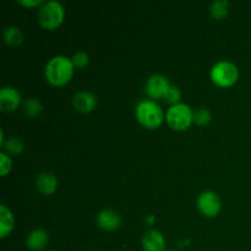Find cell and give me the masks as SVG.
Instances as JSON below:
<instances>
[{
	"label": "cell",
	"instance_id": "17",
	"mask_svg": "<svg viewBox=\"0 0 251 251\" xmlns=\"http://www.w3.org/2000/svg\"><path fill=\"white\" fill-rule=\"evenodd\" d=\"M42 103L37 98H27L24 102V112L28 117L33 118L41 113Z\"/></svg>",
	"mask_w": 251,
	"mask_h": 251
},
{
	"label": "cell",
	"instance_id": "10",
	"mask_svg": "<svg viewBox=\"0 0 251 251\" xmlns=\"http://www.w3.org/2000/svg\"><path fill=\"white\" fill-rule=\"evenodd\" d=\"M73 105L76 110L82 113H90L97 105V98L92 92L82 91V92L76 93L73 97Z\"/></svg>",
	"mask_w": 251,
	"mask_h": 251
},
{
	"label": "cell",
	"instance_id": "1",
	"mask_svg": "<svg viewBox=\"0 0 251 251\" xmlns=\"http://www.w3.org/2000/svg\"><path fill=\"white\" fill-rule=\"evenodd\" d=\"M74 64L65 55L51 58L46 65V77L54 86H63L71 80L74 74Z\"/></svg>",
	"mask_w": 251,
	"mask_h": 251
},
{
	"label": "cell",
	"instance_id": "18",
	"mask_svg": "<svg viewBox=\"0 0 251 251\" xmlns=\"http://www.w3.org/2000/svg\"><path fill=\"white\" fill-rule=\"evenodd\" d=\"M2 146H4V149L7 152H10L12 154H20L24 151V144L17 137H9L6 141H4Z\"/></svg>",
	"mask_w": 251,
	"mask_h": 251
},
{
	"label": "cell",
	"instance_id": "23",
	"mask_svg": "<svg viewBox=\"0 0 251 251\" xmlns=\"http://www.w3.org/2000/svg\"><path fill=\"white\" fill-rule=\"evenodd\" d=\"M20 4L25 5V6H29V7H34L37 5L42 4V0H19Z\"/></svg>",
	"mask_w": 251,
	"mask_h": 251
},
{
	"label": "cell",
	"instance_id": "8",
	"mask_svg": "<svg viewBox=\"0 0 251 251\" xmlns=\"http://www.w3.org/2000/svg\"><path fill=\"white\" fill-rule=\"evenodd\" d=\"M21 102V95L14 87L5 86L0 90V109L2 112H12L19 107Z\"/></svg>",
	"mask_w": 251,
	"mask_h": 251
},
{
	"label": "cell",
	"instance_id": "16",
	"mask_svg": "<svg viewBox=\"0 0 251 251\" xmlns=\"http://www.w3.org/2000/svg\"><path fill=\"white\" fill-rule=\"evenodd\" d=\"M228 6H229L228 0H216L211 5V14L215 19H223L228 14Z\"/></svg>",
	"mask_w": 251,
	"mask_h": 251
},
{
	"label": "cell",
	"instance_id": "21",
	"mask_svg": "<svg viewBox=\"0 0 251 251\" xmlns=\"http://www.w3.org/2000/svg\"><path fill=\"white\" fill-rule=\"evenodd\" d=\"M181 98V92L178 87L176 86H171V88L168 90V92L166 93L163 100H166L167 103H172V105L176 104L179 102V100Z\"/></svg>",
	"mask_w": 251,
	"mask_h": 251
},
{
	"label": "cell",
	"instance_id": "14",
	"mask_svg": "<svg viewBox=\"0 0 251 251\" xmlns=\"http://www.w3.org/2000/svg\"><path fill=\"white\" fill-rule=\"evenodd\" d=\"M14 228V216L6 206H0V237L4 239Z\"/></svg>",
	"mask_w": 251,
	"mask_h": 251
},
{
	"label": "cell",
	"instance_id": "20",
	"mask_svg": "<svg viewBox=\"0 0 251 251\" xmlns=\"http://www.w3.org/2000/svg\"><path fill=\"white\" fill-rule=\"evenodd\" d=\"M71 61H73L74 66L78 69H83L90 61V56L86 51H77V53L74 54V56L71 58Z\"/></svg>",
	"mask_w": 251,
	"mask_h": 251
},
{
	"label": "cell",
	"instance_id": "12",
	"mask_svg": "<svg viewBox=\"0 0 251 251\" xmlns=\"http://www.w3.org/2000/svg\"><path fill=\"white\" fill-rule=\"evenodd\" d=\"M37 189L44 195H51L56 190L58 186V179L51 172H43L38 174L36 179Z\"/></svg>",
	"mask_w": 251,
	"mask_h": 251
},
{
	"label": "cell",
	"instance_id": "3",
	"mask_svg": "<svg viewBox=\"0 0 251 251\" xmlns=\"http://www.w3.org/2000/svg\"><path fill=\"white\" fill-rule=\"evenodd\" d=\"M65 16L64 6L56 0L44 2L38 11V21L44 28L54 29L61 25Z\"/></svg>",
	"mask_w": 251,
	"mask_h": 251
},
{
	"label": "cell",
	"instance_id": "19",
	"mask_svg": "<svg viewBox=\"0 0 251 251\" xmlns=\"http://www.w3.org/2000/svg\"><path fill=\"white\" fill-rule=\"evenodd\" d=\"M194 122L200 126L208 124L211 122L210 110L206 109V108H200L196 112H194Z\"/></svg>",
	"mask_w": 251,
	"mask_h": 251
},
{
	"label": "cell",
	"instance_id": "22",
	"mask_svg": "<svg viewBox=\"0 0 251 251\" xmlns=\"http://www.w3.org/2000/svg\"><path fill=\"white\" fill-rule=\"evenodd\" d=\"M11 166L12 162L10 159V157L5 152H0V174L2 176H6L11 171Z\"/></svg>",
	"mask_w": 251,
	"mask_h": 251
},
{
	"label": "cell",
	"instance_id": "24",
	"mask_svg": "<svg viewBox=\"0 0 251 251\" xmlns=\"http://www.w3.org/2000/svg\"><path fill=\"white\" fill-rule=\"evenodd\" d=\"M146 223L147 225H153V222H154V216L153 215H150V216H147L146 217Z\"/></svg>",
	"mask_w": 251,
	"mask_h": 251
},
{
	"label": "cell",
	"instance_id": "11",
	"mask_svg": "<svg viewBox=\"0 0 251 251\" xmlns=\"http://www.w3.org/2000/svg\"><path fill=\"white\" fill-rule=\"evenodd\" d=\"M97 225L104 230H114L122 226V217L112 210H103L97 217Z\"/></svg>",
	"mask_w": 251,
	"mask_h": 251
},
{
	"label": "cell",
	"instance_id": "15",
	"mask_svg": "<svg viewBox=\"0 0 251 251\" xmlns=\"http://www.w3.org/2000/svg\"><path fill=\"white\" fill-rule=\"evenodd\" d=\"M22 39H24V37H22L21 31L17 27L10 26L4 31V41L9 46H19L22 43Z\"/></svg>",
	"mask_w": 251,
	"mask_h": 251
},
{
	"label": "cell",
	"instance_id": "25",
	"mask_svg": "<svg viewBox=\"0 0 251 251\" xmlns=\"http://www.w3.org/2000/svg\"><path fill=\"white\" fill-rule=\"evenodd\" d=\"M171 251H176V250H171Z\"/></svg>",
	"mask_w": 251,
	"mask_h": 251
},
{
	"label": "cell",
	"instance_id": "2",
	"mask_svg": "<svg viewBox=\"0 0 251 251\" xmlns=\"http://www.w3.org/2000/svg\"><path fill=\"white\" fill-rule=\"evenodd\" d=\"M137 120L147 129H156L164 119L161 105L152 100H142L136 107Z\"/></svg>",
	"mask_w": 251,
	"mask_h": 251
},
{
	"label": "cell",
	"instance_id": "5",
	"mask_svg": "<svg viewBox=\"0 0 251 251\" xmlns=\"http://www.w3.org/2000/svg\"><path fill=\"white\" fill-rule=\"evenodd\" d=\"M239 77V70L237 65L230 61H218L211 70V78L220 87H230Z\"/></svg>",
	"mask_w": 251,
	"mask_h": 251
},
{
	"label": "cell",
	"instance_id": "7",
	"mask_svg": "<svg viewBox=\"0 0 251 251\" xmlns=\"http://www.w3.org/2000/svg\"><path fill=\"white\" fill-rule=\"evenodd\" d=\"M171 83L169 80L163 75H159V74H154L151 77L147 80L146 83V92L147 95L151 98H164L166 93L168 92V90L171 88Z\"/></svg>",
	"mask_w": 251,
	"mask_h": 251
},
{
	"label": "cell",
	"instance_id": "13",
	"mask_svg": "<svg viewBox=\"0 0 251 251\" xmlns=\"http://www.w3.org/2000/svg\"><path fill=\"white\" fill-rule=\"evenodd\" d=\"M49 235L46 230L43 229H34L27 237L26 245L28 249L33 251H41L48 245Z\"/></svg>",
	"mask_w": 251,
	"mask_h": 251
},
{
	"label": "cell",
	"instance_id": "4",
	"mask_svg": "<svg viewBox=\"0 0 251 251\" xmlns=\"http://www.w3.org/2000/svg\"><path fill=\"white\" fill-rule=\"evenodd\" d=\"M167 123L176 131L186 130L194 122V112L185 103H176L171 105L167 110Z\"/></svg>",
	"mask_w": 251,
	"mask_h": 251
},
{
	"label": "cell",
	"instance_id": "6",
	"mask_svg": "<svg viewBox=\"0 0 251 251\" xmlns=\"http://www.w3.org/2000/svg\"><path fill=\"white\" fill-rule=\"evenodd\" d=\"M198 207L206 217H215L221 211V200L213 191H203L198 198Z\"/></svg>",
	"mask_w": 251,
	"mask_h": 251
},
{
	"label": "cell",
	"instance_id": "9",
	"mask_svg": "<svg viewBox=\"0 0 251 251\" xmlns=\"http://www.w3.org/2000/svg\"><path fill=\"white\" fill-rule=\"evenodd\" d=\"M145 251H166V239L159 230L150 229L142 238Z\"/></svg>",
	"mask_w": 251,
	"mask_h": 251
},
{
	"label": "cell",
	"instance_id": "26",
	"mask_svg": "<svg viewBox=\"0 0 251 251\" xmlns=\"http://www.w3.org/2000/svg\"><path fill=\"white\" fill-rule=\"evenodd\" d=\"M49 251H53V250H49Z\"/></svg>",
	"mask_w": 251,
	"mask_h": 251
}]
</instances>
